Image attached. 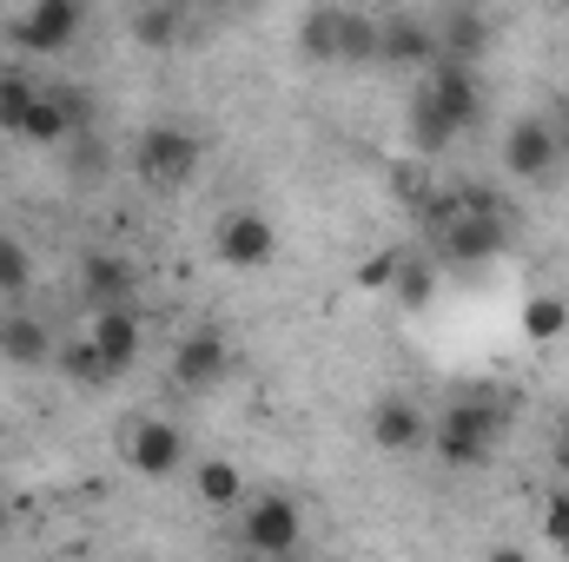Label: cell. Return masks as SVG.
<instances>
[{"instance_id": "cell-13", "label": "cell", "mask_w": 569, "mask_h": 562, "mask_svg": "<svg viewBox=\"0 0 569 562\" xmlns=\"http://www.w3.org/2000/svg\"><path fill=\"white\" fill-rule=\"evenodd\" d=\"M371 443H378L385 456H411V450L430 443V418L411 398H378V404H371Z\"/></svg>"}, {"instance_id": "cell-18", "label": "cell", "mask_w": 569, "mask_h": 562, "mask_svg": "<svg viewBox=\"0 0 569 562\" xmlns=\"http://www.w3.org/2000/svg\"><path fill=\"white\" fill-rule=\"evenodd\" d=\"M298 53L305 60H338L345 53V7L331 0V7H311L305 20H298Z\"/></svg>"}, {"instance_id": "cell-23", "label": "cell", "mask_w": 569, "mask_h": 562, "mask_svg": "<svg viewBox=\"0 0 569 562\" xmlns=\"http://www.w3.org/2000/svg\"><path fill=\"white\" fill-rule=\"evenodd\" d=\"M523 338L530 344H550V338H563L569 331V298H557V291H537V298H523Z\"/></svg>"}, {"instance_id": "cell-25", "label": "cell", "mask_w": 569, "mask_h": 562, "mask_svg": "<svg viewBox=\"0 0 569 562\" xmlns=\"http://www.w3.org/2000/svg\"><path fill=\"white\" fill-rule=\"evenodd\" d=\"M27 284H33V252L13 239V232H0V298H27Z\"/></svg>"}, {"instance_id": "cell-1", "label": "cell", "mask_w": 569, "mask_h": 562, "mask_svg": "<svg viewBox=\"0 0 569 562\" xmlns=\"http://www.w3.org/2000/svg\"><path fill=\"white\" fill-rule=\"evenodd\" d=\"M503 430H510V404H497L483 391H463V398L443 404V418L430 423V450L443 456V470H483L497 456Z\"/></svg>"}, {"instance_id": "cell-31", "label": "cell", "mask_w": 569, "mask_h": 562, "mask_svg": "<svg viewBox=\"0 0 569 562\" xmlns=\"http://www.w3.org/2000/svg\"><path fill=\"white\" fill-rule=\"evenodd\" d=\"M67 152H73L67 172H80V179H100V172H107V145L93 140V133H87V140H67Z\"/></svg>"}, {"instance_id": "cell-27", "label": "cell", "mask_w": 569, "mask_h": 562, "mask_svg": "<svg viewBox=\"0 0 569 562\" xmlns=\"http://www.w3.org/2000/svg\"><path fill=\"white\" fill-rule=\"evenodd\" d=\"M67 140H73V127H67V113H60V100L47 87L40 107H33V120H27V145H67Z\"/></svg>"}, {"instance_id": "cell-16", "label": "cell", "mask_w": 569, "mask_h": 562, "mask_svg": "<svg viewBox=\"0 0 569 562\" xmlns=\"http://www.w3.org/2000/svg\"><path fill=\"white\" fill-rule=\"evenodd\" d=\"M53 358V338H47V318H27V311H7L0 318V364L13 371H40Z\"/></svg>"}, {"instance_id": "cell-32", "label": "cell", "mask_w": 569, "mask_h": 562, "mask_svg": "<svg viewBox=\"0 0 569 562\" xmlns=\"http://www.w3.org/2000/svg\"><path fill=\"white\" fill-rule=\"evenodd\" d=\"M543 127H550V140L563 145V159H569V93H550V113H543Z\"/></svg>"}, {"instance_id": "cell-15", "label": "cell", "mask_w": 569, "mask_h": 562, "mask_svg": "<svg viewBox=\"0 0 569 562\" xmlns=\"http://www.w3.org/2000/svg\"><path fill=\"white\" fill-rule=\"evenodd\" d=\"M87 338H93V351H100V364H107L113 378H127V371L140 364L146 331H140V311H133V304H120V311H100Z\"/></svg>"}, {"instance_id": "cell-5", "label": "cell", "mask_w": 569, "mask_h": 562, "mask_svg": "<svg viewBox=\"0 0 569 562\" xmlns=\"http://www.w3.org/2000/svg\"><path fill=\"white\" fill-rule=\"evenodd\" d=\"M212 252H219V265H232V272H266L272 252H279V225H272L266 212L239 205V212H226V219L212 225Z\"/></svg>"}, {"instance_id": "cell-22", "label": "cell", "mask_w": 569, "mask_h": 562, "mask_svg": "<svg viewBox=\"0 0 569 562\" xmlns=\"http://www.w3.org/2000/svg\"><path fill=\"white\" fill-rule=\"evenodd\" d=\"M437 279H443V265H437L430 252H405V265H398V279H391V304L425 311L430 298H437Z\"/></svg>"}, {"instance_id": "cell-19", "label": "cell", "mask_w": 569, "mask_h": 562, "mask_svg": "<svg viewBox=\"0 0 569 562\" xmlns=\"http://www.w3.org/2000/svg\"><path fill=\"white\" fill-rule=\"evenodd\" d=\"M192 490H199L206 510H232V503H246V470H239L232 456H206V463L192 470Z\"/></svg>"}, {"instance_id": "cell-21", "label": "cell", "mask_w": 569, "mask_h": 562, "mask_svg": "<svg viewBox=\"0 0 569 562\" xmlns=\"http://www.w3.org/2000/svg\"><path fill=\"white\" fill-rule=\"evenodd\" d=\"M40 93H47V87H33L20 67H7V73H0V133H7V140H27V120H33Z\"/></svg>"}, {"instance_id": "cell-9", "label": "cell", "mask_w": 569, "mask_h": 562, "mask_svg": "<svg viewBox=\"0 0 569 562\" xmlns=\"http://www.w3.org/2000/svg\"><path fill=\"white\" fill-rule=\"evenodd\" d=\"M226 371H232V344L212 331V324H199V331H186L179 344H172V391H212V384H226Z\"/></svg>"}, {"instance_id": "cell-7", "label": "cell", "mask_w": 569, "mask_h": 562, "mask_svg": "<svg viewBox=\"0 0 569 562\" xmlns=\"http://www.w3.org/2000/svg\"><path fill=\"white\" fill-rule=\"evenodd\" d=\"M557 165H563V145L550 140L543 113L510 120V133H503V172H510L517 185H543V179H557Z\"/></svg>"}, {"instance_id": "cell-20", "label": "cell", "mask_w": 569, "mask_h": 562, "mask_svg": "<svg viewBox=\"0 0 569 562\" xmlns=\"http://www.w3.org/2000/svg\"><path fill=\"white\" fill-rule=\"evenodd\" d=\"M405 127H411V152H418V159H443L450 145L463 140V133H457V127H450V120L430 107L425 93H411V113H405Z\"/></svg>"}, {"instance_id": "cell-26", "label": "cell", "mask_w": 569, "mask_h": 562, "mask_svg": "<svg viewBox=\"0 0 569 562\" xmlns=\"http://www.w3.org/2000/svg\"><path fill=\"white\" fill-rule=\"evenodd\" d=\"M345 67H371L378 60V13H358V7H345V53H338Z\"/></svg>"}, {"instance_id": "cell-29", "label": "cell", "mask_w": 569, "mask_h": 562, "mask_svg": "<svg viewBox=\"0 0 569 562\" xmlns=\"http://www.w3.org/2000/svg\"><path fill=\"white\" fill-rule=\"evenodd\" d=\"M398 265H405V245H391V252H371V259L358 265V284H365V291H391Z\"/></svg>"}, {"instance_id": "cell-33", "label": "cell", "mask_w": 569, "mask_h": 562, "mask_svg": "<svg viewBox=\"0 0 569 562\" xmlns=\"http://www.w3.org/2000/svg\"><path fill=\"white\" fill-rule=\"evenodd\" d=\"M550 463H557V476H569V411L557 418V436H550Z\"/></svg>"}, {"instance_id": "cell-2", "label": "cell", "mask_w": 569, "mask_h": 562, "mask_svg": "<svg viewBox=\"0 0 569 562\" xmlns=\"http://www.w3.org/2000/svg\"><path fill=\"white\" fill-rule=\"evenodd\" d=\"M503 245H510L503 205H497L483 185H463V212L430 239V259H437V265H490Z\"/></svg>"}, {"instance_id": "cell-11", "label": "cell", "mask_w": 569, "mask_h": 562, "mask_svg": "<svg viewBox=\"0 0 569 562\" xmlns=\"http://www.w3.org/2000/svg\"><path fill=\"white\" fill-rule=\"evenodd\" d=\"M418 93H425V100L443 113V120H450V127H457V133H470V127L483 120V87H477V67H450V60H437V67L425 73V87H418Z\"/></svg>"}, {"instance_id": "cell-14", "label": "cell", "mask_w": 569, "mask_h": 562, "mask_svg": "<svg viewBox=\"0 0 569 562\" xmlns=\"http://www.w3.org/2000/svg\"><path fill=\"white\" fill-rule=\"evenodd\" d=\"M80 284H87L93 311H120V304H133V291H140V265H133L127 252H87V259H80Z\"/></svg>"}, {"instance_id": "cell-24", "label": "cell", "mask_w": 569, "mask_h": 562, "mask_svg": "<svg viewBox=\"0 0 569 562\" xmlns=\"http://www.w3.org/2000/svg\"><path fill=\"white\" fill-rule=\"evenodd\" d=\"M60 371H67L73 384H87V391H100V384H113V371L100 364V351H93V338H67V344H60Z\"/></svg>"}, {"instance_id": "cell-8", "label": "cell", "mask_w": 569, "mask_h": 562, "mask_svg": "<svg viewBox=\"0 0 569 562\" xmlns=\"http://www.w3.org/2000/svg\"><path fill=\"white\" fill-rule=\"evenodd\" d=\"M87 27V7L80 0H33L27 13H13V47L27 53H67Z\"/></svg>"}, {"instance_id": "cell-35", "label": "cell", "mask_w": 569, "mask_h": 562, "mask_svg": "<svg viewBox=\"0 0 569 562\" xmlns=\"http://www.w3.org/2000/svg\"><path fill=\"white\" fill-rule=\"evenodd\" d=\"M7 530H13V510H7V503H0V536H7Z\"/></svg>"}, {"instance_id": "cell-34", "label": "cell", "mask_w": 569, "mask_h": 562, "mask_svg": "<svg viewBox=\"0 0 569 562\" xmlns=\"http://www.w3.org/2000/svg\"><path fill=\"white\" fill-rule=\"evenodd\" d=\"M483 562H530V556H523L517 543H497V550H490V556H483Z\"/></svg>"}, {"instance_id": "cell-28", "label": "cell", "mask_w": 569, "mask_h": 562, "mask_svg": "<svg viewBox=\"0 0 569 562\" xmlns=\"http://www.w3.org/2000/svg\"><path fill=\"white\" fill-rule=\"evenodd\" d=\"M53 100H60V113H67L73 140H87V133H93V120H100V100H93L87 87H53Z\"/></svg>"}, {"instance_id": "cell-36", "label": "cell", "mask_w": 569, "mask_h": 562, "mask_svg": "<svg viewBox=\"0 0 569 562\" xmlns=\"http://www.w3.org/2000/svg\"><path fill=\"white\" fill-rule=\"evenodd\" d=\"M232 562H266V556H232Z\"/></svg>"}, {"instance_id": "cell-12", "label": "cell", "mask_w": 569, "mask_h": 562, "mask_svg": "<svg viewBox=\"0 0 569 562\" xmlns=\"http://www.w3.org/2000/svg\"><path fill=\"white\" fill-rule=\"evenodd\" d=\"M378 60L385 67H437V27L430 13H385L378 20Z\"/></svg>"}, {"instance_id": "cell-17", "label": "cell", "mask_w": 569, "mask_h": 562, "mask_svg": "<svg viewBox=\"0 0 569 562\" xmlns=\"http://www.w3.org/2000/svg\"><path fill=\"white\" fill-rule=\"evenodd\" d=\"M186 20H192V13H186L179 0H146V7L127 13V33L140 40L146 53H166V47H179V40H186Z\"/></svg>"}, {"instance_id": "cell-3", "label": "cell", "mask_w": 569, "mask_h": 562, "mask_svg": "<svg viewBox=\"0 0 569 562\" xmlns=\"http://www.w3.org/2000/svg\"><path fill=\"white\" fill-rule=\"evenodd\" d=\"M199 165H206V140L192 127H179V120H159L133 140V172L152 192H186L199 179Z\"/></svg>"}, {"instance_id": "cell-10", "label": "cell", "mask_w": 569, "mask_h": 562, "mask_svg": "<svg viewBox=\"0 0 569 562\" xmlns=\"http://www.w3.org/2000/svg\"><path fill=\"white\" fill-rule=\"evenodd\" d=\"M430 27H437V60H450V67H477L490 53V40H497V20L483 7H463V0L430 13Z\"/></svg>"}, {"instance_id": "cell-6", "label": "cell", "mask_w": 569, "mask_h": 562, "mask_svg": "<svg viewBox=\"0 0 569 562\" xmlns=\"http://www.w3.org/2000/svg\"><path fill=\"white\" fill-rule=\"evenodd\" d=\"M127 463H133V476H146V483H166V476H179L186 470V430L166 418H133V430H127Z\"/></svg>"}, {"instance_id": "cell-30", "label": "cell", "mask_w": 569, "mask_h": 562, "mask_svg": "<svg viewBox=\"0 0 569 562\" xmlns=\"http://www.w3.org/2000/svg\"><path fill=\"white\" fill-rule=\"evenodd\" d=\"M543 543L569 550V490H550V503H543Z\"/></svg>"}, {"instance_id": "cell-4", "label": "cell", "mask_w": 569, "mask_h": 562, "mask_svg": "<svg viewBox=\"0 0 569 562\" xmlns=\"http://www.w3.org/2000/svg\"><path fill=\"white\" fill-rule=\"evenodd\" d=\"M239 543H246V556L284 562L298 543H305V510H298L284 490L252 496V503H246V516H239Z\"/></svg>"}]
</instances>
